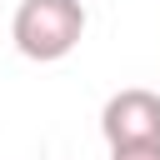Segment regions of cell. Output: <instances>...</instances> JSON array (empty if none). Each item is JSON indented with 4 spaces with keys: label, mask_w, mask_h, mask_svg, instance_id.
Returning a JSON list of instances; mask_svg holds the SVG:
<instances>
[{
    "label": "cell",
    "mask_w": 160,
    "mask_h": 160,
    "mask_svg": "<svg viewBox=\"0 0 160 160\" xmlns=\"http://www.w3.org/2000/svg\"><path fill=\"white\" fill-rule=\"evenodd\" d=\"M85 35V5L80 0H20L10 20V40L25 60H65Z\"/></svg>",
    "instance_id": "cell-1"
},
{
    "label": "cell",
    "mask_w": 160,
    "mask_h": 160,
    "mask_svg": "<svg viewBox=\"0 0 160 160\" xmlns=\"http://www.w3.org/2000/svg\"><path fill=\"white\" fill-rule=\"evenodd\" d=\"M110 160H160V145H110Z\"/></svg>",
    "instance_id": "cell-3"
},
{
    "label": "cell",
    "mask_w": 160,
    "mask_h": 160,
    "mask_svg": "<svg viewBox=\"0 0 160 160\" xmlns=\"http://www.w3.org/2000/svg\"><path fill=\"white\" fill-rule=\"evenodd\" d=\"M100 130L110 145H160V95L155 90H115L100 110Z\"/></svg>",
    "instance_id": "cell-2"
}]
</instances>
